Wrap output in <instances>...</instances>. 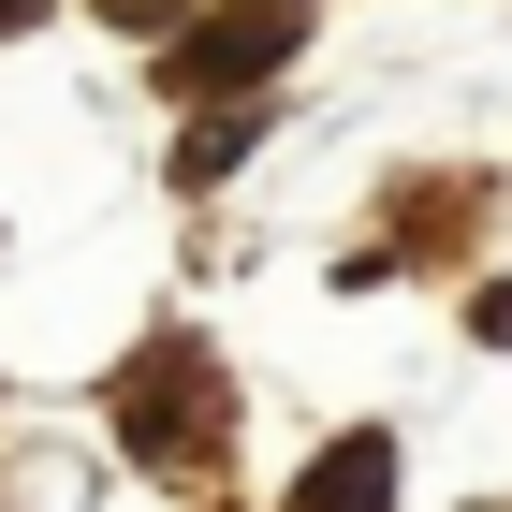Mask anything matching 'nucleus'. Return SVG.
Here are the masks:
<instances>
[{
	"instance_id": "1",
	"label": "nucleus",
	"mask_w": 512,
	"mask_h": 512,
	"mask_svg": "<svg viewBox=\"0 0 512 512\" xmlns=\"http://www.w3.org/2000/svg\"><path fill=\"white\" fill-rule=\"evenodd\" d=\"M293 44H308V15H293V0H249V15H220V30L161 44V88H249V74H278Z\"/></svg>"
},
{
	"instance_id": "2",
	"label": "nucleus",
	"mask_w": 512,
	"mask_h": 512,
	"mask_svg": "<svg viewBox=\"0 0 512 512\" xmlns=\"http://www.w3.org/2000/svg\"><path fill=\"white\" fill-rule=\"evenodd\" d=\"M381 498H395V439H381V425H352L308 483H293V512H381Z\"/></svg>"
},
{
	"instance_id": "3",
	"label": "nucleus",
	"mask_w": 512,
	"mask_h": 512,
	"mask_svg": "<svg viewBox=\"0 0 512 512\" xmlns=\"http://www.w3.org/2000/svg\"><path fill=\"white\" fill-rule=\"evenodd\" d=\"M235 147H249V118H205V132H176V191H191V176H220Z\"/></svg>"
},
{
	"instance_id": "4",
	"label": "nucleus",
	"mask_w": 512,
	"mask_h": 512,
	"mask_svg": "<svg viewBox=\"0 0 512 512\" xmlns=\"http://www.w3.org/2000/svg\"><path fill=\"white\" fill-rule=\"evenodd\" d=\"M469 337H483V352H512V278H483V293H469Z\"/></svg>"
},
{
	"instance_id": "5",
	"label": "nucleus",
	"mask_w": 512,
	"mask_h": 512,
	"mask_svg": "<svg viewBox=\"0 0 512 512\" xmlns=\"http://www.w3.org/2000/svg\"><path fill=\"white\" fill-rule=\"evenodd\" d=\"M30 15H44V0H0V30H30Z\"/></svg>"
}]
</instances>
